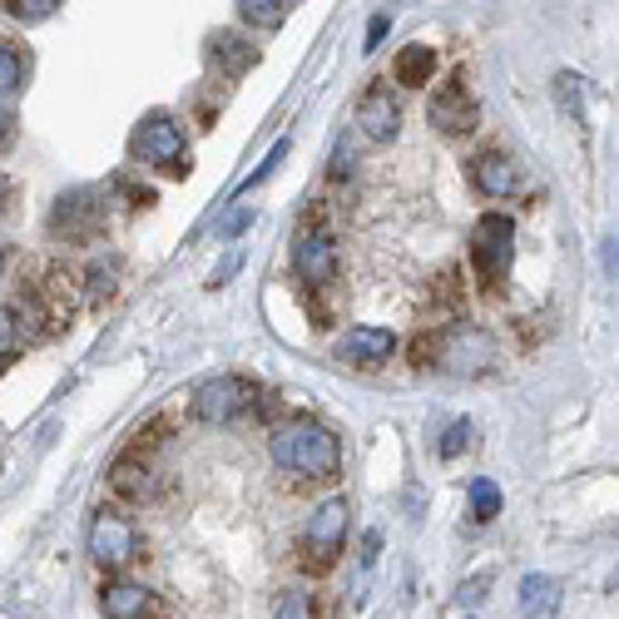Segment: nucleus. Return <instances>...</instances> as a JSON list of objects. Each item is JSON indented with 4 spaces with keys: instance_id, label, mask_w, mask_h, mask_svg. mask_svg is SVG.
<instances>
[{
    "instance_id": "f257e3e1",
    "label": "nucleus",
    "mask_w": 619,
    "mask_h": 619,
    "mask_svg": "<svg viewBox=\"0 0 619 619\" xmlns=\"http://www.w3.org/2000/svg\"><path fill=\"white\" fill-rule=\"evenodd\" d=\"M412 362L471 382V377H491V372L501 367V347H495V337L476 323H446L412 342Z\"/></svg>"
},
{
    "instance_id": "f03ea898",
    "label": "nucleus",
    "mask_w": 619,
    "mask_h": 619,
    "mask_svg": "<svg viewBox=\"0 0 619 619\" xmlns=\"http://www.w3.org/2000/svg\"><path fill=\"white\" fill-rule=\"evenodd\" d=\"M268 451L283 471H293V476H303V481H317V485L337 481V471H342L337 431L323 426L317 416H287V422H278L268 436Z\"/></svg>"
},
{
    "instance_id": "7ed1b4c3",
    "label": "nucleus",
    "mask_w": 619,
    "mask_h": 619,
    "mask_svg": "<svg viewBox=\"0 0 619 619\" xmlns=\"http://www.w3.org/2000/svg\"><path fill=\"white\" fill-rule=\"evenodd\" d=\"M129 159L135 164H149V169H169V174H189V135L174 115L154 109L135 125L129 135Z\"/></svg>"
},
{
    "instance_id": "20e7f679",
    "label": "nucleus",
    "mask_w": 619,
    "mask_h": 619,
    "mask_svg": "<svg viewBox=\"0 0 619 619\" xmlns=\"http://www.w3.org/2000/svg\"><path fill=\"white\" fill-rule=\"evenodd\" d=\"M471 268L485 287H501L515 268V224L505 214H481L471 228Z\"/></svg>"
},
{
    "instance_id": "39448f33",
    "label": "nucleus",
    "mask_w": 619,
    "mask_h": 619,
    "mask_svg": "<svg viewBox=\"0 0 619 619\" xmlns=\"http://www.w3.org/2000/svg\"><path fill=\"white\" fill-rule=\"evenodd\" d=\"M253 406H263V392L248 377H234V372H228V377H208L198 386L194 402H189V416L204 426H234L238 416L253 412Z\"/></svg>"
},
{
    "instance_id": "423d86ee",
    "label": "nucleus",
    "mask_w": 619,
    "mask_h": 619,
    "mask_svg": "<svg viewBox=\"0 0 619 619\" xmlns=\"http://www.w3.org/2000/svg\"><path fill=\"white\" fill-rule=\"evenodd\" d=\"M347 525H352V511H347L342 495H327V501L307 515V525H303V566L313 574L337 566L342 546H347Z\"/></svg>"
},
{
    "instance_id": "0eeeda50",
    "label": "nucleus",
    "mask_w": 619,
    "mask_h": 619,
    "mask_svg": "<svg viewBox=\"0 0 619 619\" xmlns=\"http://www.w3.org/2000/svg\"><path fill=\"white\" fill-rule=\"evenodd\" d=\"M99 228H105V194L70 189V194L55 198V208H50V234L55 238L90 243V238H99Z\"/></svg>"
},
{
    "instance_id": "6e6552de",
    "label": "nucleus",
    "mask_w": 619,
    "mask_h": 619,
    "mask_svg": "<svg viewBox=\"0 0 619 619\" xmlns=\"http://www.w3.org/2000/svg\"><path fill=\"white\" fill-rule=\"evenodd\" d=\"M90 556L99 570H125L129 560H139V530L129 515L99 511L90 521Z\"/></svg>"
},
{
    "instance_id": "1a4fd4ad",
    "label": "nucleus",
    "mask_w": 619,
    "mask_h": 619,
    "mask_svg": "<svg viewBox=\"0 0 619 619\" xmlns=\"http://www.w3.org/2000/svg\"><path fill=\"white\" fill-rule=\"evenodd\" d=\"M426 119H431V129H436V135H451V139H461V135H471V129H476L481 109H476V99H471L466 85H461V75H451L446 85H436V90H431Z\"/></svg>"
},
{
    "instance_id": "9d476101",
    "label": "nucleus",
    "mask_w": 619,
    "mask_h": 619,
    "mask_svg": "<svg viewBox=\"0 0 619 619\" xmlns=\"http://www.w3.org/2000/svg\"><path fill=\"white\" fill-rule=\"evenodd\" d=\"M293 273L303 287H333L337 283V243L323 228H303L293 238Z\"/></svg>"
},
{
    "instance_id": "9b49d317",
    "label": "nucleus",
    "mask_w": 619,
    "mask_h": 619,
    "mask_svg": "<svg viewBox=\"0 0 619 619\" xmlns=\"http://www.w3.org/2000/svg\"><path fill=\"white\" fill-rule=\"evenodd\" d=\"M357 129L367 135L372 144H392L402 135V99H396L392 85H367L357 99Z\"/></svg>"
},
{
    "instance_id": "f8f14e48",
    "label": "nucleus",
    "mask_w": 619,
    "mask_h": 619,
    "mask_svg": "<svg viewBox=\"0 0 619 619\" xmlns=\"http://www.w3.org/2000/svg\"><path fill=\"white\" fill-rule=\"evenodd\" d=\"M396 352V337L386 327H347L337 342H333V357L342 367H357V372H372V367H386Z\"/></svg>"
},
{
    "instance_id": "ddd939ff",
    "label": "nucleus",
    "mask_w": 619,
    "mask_h": 619,
    "mask_svg": "<svg viewBox=\"0 0 619 619\" xmlns=\"http://www.w3.org/2000/svg\"><path fill=\"white\" fill-rule=\"evenodd\" d=\"M204 60L214 75H224V80H238V75H248L253 65L263 60V46L258 40H248L243 30H214V36L204 40Z\"/></svg>"
},
{
    "instance_id": "4468645a",
    "label": "nucleus",
    "mask_w": 619,
    "mask_h": 619,
    "mask_svg": "<svg viewBox=\"0 0 619 619\" xmlns=\"http://www.w3.org/2000/svg\"><path fill=\"white\" fill-rule=\"evenodd\" d=\"M466 179L481 198H511L521 189V164H515L505 149H481V154H471Z\"/></svg>"
},
{
    "instance_id": "2eb2a0df",
    "label": "nucleus",
    "mask_w": 619,
    "mask_h": 619,
    "mask_svg": "<svg viewBox=\"0 0 619 619\" xmlns=\"http://www.w3.org/2000/svg\"><path fill=\"white\" fill-rule=\"evenodd\" d=\"M99 605H105V619H149L154 615V595L135 580H109Z\"/></svg>"
},
{
    "instance_id": "dca6fc26",
    "label": "nucleus",
    "mask_w": 619,
    "mask_h": 619,
    "mask_svg": "<svg viewBox=\"0 0 619 619\" xmlns=\"http://www.w3.org/2000/svg\"><path fill=\"white\" fill-rule=\"evenodd\" d=\"M521 619H556L560 610V580L556 574H525L521 590H515Z\"/></svg>"
},
{
    "instance_id": "f3484780",
    "label": "nucleus",
    "mask_w": 619,
    "mask_h": 619,
    "mask_svg": "<svg viewBox=\"0 0 619 619\" xmlns=\"http://www.w3.org/2000/svg\"><path fill=\"white\" fill-rule=\"evenodd\" d=\"M431 75H436V50L431 46H402L392 60V80L402 85V90H422V85H431Z\"/></svg>"
},
{
    "instance_id": "a211bd4d",
    "label": "nucleus",
    "mask_w": 619,
    "mask_h": 619,
    "mask_svg": "<svg viewBox=\"0 0 619 619\" xmlns=\"http://www.w3.org/2000/svg\"><path fill=\"white\" fill-rule=\"evenodd\" d=\"M297 0H234L238 20L253 30V36H278L287 26V16H293Z\"/></svg>"
},
{
    "instance_id": "6ab92c4d",
    "label": "nucleus",
    "mask_w": 619,
    "mask_h": 619,
    "mask_svg": "<svg viewBox=\"0 0 619 619\" xmlns=\"http://www.w3.org/2000/svg\"><path fill=\"white\" fill-rule=\"evenodd\" d=\"M30 80V55L16 46V40H0V99L20 95Z\"/></svg>"
},
{
    "instance_id": "aec40b11",
    "label": "nucleus",
    "mask_w": 619,
    "mask_h": 619,
    "mask_svg": "<svg viewBox=\"0 0 619 619\" xmlns=\"http://www.w3.org/2000/svg\"><path fill=\"white\" fill-rule=\"evenodd\" d=\"M109 485H115L119 495H129V501H144V495L154 491V476H149V466L135 456H125V461H115V471H109Z\"/></svg>"
},
{
    "instance_id": "412c9836",
    "label": "nucleus",
    "mask_w": 619,
    "mask_h": 619,
    "mask_svg": "<svg viewBox=\"0 0 619 619\" xmlns=\"http://www.w3.org/2000/svg\"><path fill=\"white\" fill-rule=\"evenodd\" d=\"M471 515H476L481 525H485V521H495V515H501V485L485 481V476L471 481Z\"/></svg>"
},
{
    "instance_id": "4be33fe9",
    "label": "nucleus",
    "mask_w": 619,
    "mask_h": 619,
    "mask_svg": "<svg viewBox=\"0 0 619 619\" xmlns=\"http://www.w3.org/2000/svg\"><path fill=\"white\" fill-rule=\"evenodd\" d=\"M556 99H560V109H566V119H584V85L574 70L556 75Z\"/></svg>"
},
{
    "instance_id": "5701e85b",
    "label": "nucleus",
    "mask_w": 619,
    "mask_h": 619,
    "mask_svg": "<svg viewBox=\"0 0 619 619\" xmlns=\"http://www.w3.org/2000/svg\"><path fill=\"white\" fill-rule=\"evenodd\" d=\"M60 6L65 0H6V10L20 20V26H40V20H50Z\"/></svg>"
},
{
    "instance_id": "b1692460",
    "label": "nucleus",
    "mask_w": 619,
    "mask_h": 619,
    "mask_svg": "<svg viewBox=\"0 0 619 619\" xmlns=\"http://www.w3.org/2000/svg\"><path fill=\"white\" fill-rule=\"evenodd\" d=\"M273 619H317V610H313V595H307V590H283L278 615H273Z\"/></svg>"
},
{
    "instance_id": "393cba45",
    "label": "nucleus",
    "mask_w": 619,
    "mask_h": 619,
    "mask_svg": "<svg viewBox=\"0 0 619 619\" xmlns=\"http://www.w3.org/2000/svg\"><path fill=\"white\" fill-rule=\"evenodd\" d=\"M436 451H441V461H456L461 451H471V422H451Z\"/></svg>"
},
{
    "instance_id": "a878e982",
    "label": "nucleus",
    "mask_w": 619,
    "mask_h": 619,
    "mask_svg": "<svg viewBox=\"0 0 619 619\" xmlns=\"http://www.w3.org/2000/svg\"><path fill=\"white\" fill-rule=\"evenodd\" d=\"M20 347V317L10 307H0V362H10Z\"/></svg>"
},
{
    "instance_id": "bb28decb",
    "label": "nucleus",
    "mask_w": 619,
    "mask_h": 619,
    "mask_svg": "<svg viewBox=\"0 0 619 619\" xmlns=\"http://www.w3.org/2000/svg\"><path fill=\"white\" fill-rule=\"evenodd\" d=\"M283 154H287V139H278V144H273V154H268V164H263V169H253V174H248V179H243V189H238V194H248V189H258V184H263V179H268V174H273V169H278V159H283Z\"/></svg>"
},
{
    "instance_id": "cd10ccee",
    "label": "nucleus",
    "mask_w": 619,
    "mask_h": 619,
    "mask_svg": "<svg viewBox=\"0 0 619 619\" xmlns=\"http://www.w3.org/2000/svg\"><path fill=\"white\" fill-rule=\"evenodd\" d=\"M386 36H392V16H372V20H367V40H362V50L372 55V50H377Z\"/></svg>"
},
{
    "instance_id": "c85d7f7f",
    "label": "nucleus",
    "mask_w": 619,
    "mask_h": 619,
    "mask_svg": "<svg viewBox=\"0 0 619 619\" xmlns=\"http://www.w3.org/2000/svg\"><path fill=\"white\" fill-rule=\"evenodd\" d=\"M10 139H16V115H10V109L0 105V149H6Z\"/></svg>"
},
{
    "instance_id": "c756f323",
    "label": "nucleus",
    "mask_w": 619,
    "mask_h": 619,
    "mask_svg": "<svg viewBox=\"0 0 619 619\" xmlns=\"http://www.w3.org/2000/svg\"><path fill=\"white\" fill-rule=\"evenodd\" d=\"M342 174H352V149H347V144L333 154V179H342Z\"/></svg>"
},
{
    "instance_id": "7c9ffc66",
    "label": "nucleus",
    "mask_w": 619,
    "mask_h": 619,
    "mask_svg": "<svg viewBox=\"0 0 619 619\" xmlns=\"http://www.w3.org/2000/svg\"><path fill=\"white\" fill-rule=\"evenodd\" d=\"M248 224H253V214H248V208H243V214H234V218H228V224H224V238L243 234V228H248Z\"/></svg>"
},
{
    "instance_id": "2f4dec72",
    "label": "nucleus",
    "mask_w": 619,
    "mask_h": 619,
    "mask_svg": "<svg viewBox=\"0 0 619 619\" xmlns=\"http://www.w3.org/2000/svg\"><path fill=\"white\" fill-rule=\"evenodd\" d=\"M615 268H619V243L605 238V273H615Z\"/></svg>"
},
{
    "instance_id": "473e14b6",
    "label": "nucleus",
    "mask_w": 619,
    "mask_h": 619,
    "mask_svg": "<svg viewBox=\"0 0 619 619\" xmlns=\"http://www.w3.org/2000/svg\"><path fill=\"white\" fill-rule=\"evenodd\" d=\"M6 198H10V179H0V208H6Z\"/></svg>"
},
{
    "instance_id": "72a5a7b5",
    "label": "nucleus",
    "mask_w": 619,
    "mask_h": 619,
    "mask_svg": "<svg viewBox=\"0 0 619 619\" xmlns=\"http://www.w3.org/2000/svg\"><path fill=\"white\" fill-rule=\"evenodd\" d=\"M610 595H619V570L610 574Z\"/></svg>"
},
{
    "instance_id": "f704fd0d",
    "label": "nucleus",
    "mask_w": 619,
    "mask_h": 619,
    "mask_svg": "<svg viewBox=\"0 0 619 619\" xmlns=\"http://www.w3.org/2000/svg\"><path fill=\"white\" fill-rule=\"evenodd\" d=\"M0 268H6V248H0Z\"/></svg>"
}]
</instances>
